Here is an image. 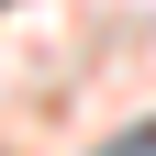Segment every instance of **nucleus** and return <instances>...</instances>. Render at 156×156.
Here are the masks:
<instances>
[{"label": "nucleus", "mask_w": 156, "mask_h": 156, "mask_svg": "<svg viewBox=\"0 0 156 156\" xmlns=\"http://www.w3.org/2000/svg\"><path fill=\"white\" fill-rule=\"evenodd\" d=\"M101 156H156V123H134V134H112Z\"/></svg>", "instance_id": "obj_1"}]
</instances>
